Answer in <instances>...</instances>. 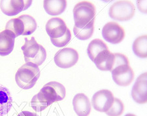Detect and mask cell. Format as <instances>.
I'll return each mask as SVG.
<instances>
[{"label":"cell","mask_w":147,"mask_h":116,"mask_svg":"<svg viewBox=\"0 0 147 116\" xmlns=\"http://www.w3.org/2000/svg\"><path fill=\"white\" fill-rule=\"evenodd\" d=\"M115 62L111 70L115 84L120 86H128L134 78V72L129 66L128 59L124 54H115Z\"/></svg>","instance_id":"1"},{"label":"cell","mask_w":147,"mask_h":116,"mask_svg":"<svg viewBox=\"0 0 147 116\" xmlns=\"http://www.w3.org/2000/svg\"><path fill=\"white\" fill-rule=\"evenodd\" d=\"M40 74L41 72L37 65L32 63H26L16 73V84L22 89H30L36 84Z\"/></svg>","instance_id":"2"},{"label":"cell","mask_w":147,"mask_h":116,"mask_svg":"<svg viewBox=\"0 0 147 116\" xmlns=\"http://www.w3.org/2000/svg\"><path fill=\"white\" fill-rule=\"evenodd\" d=\"M21 48L26 63H34L39 67L46 60V50L42 45L37 43L34 37H32L30 40L25 38V43Z\"/></svg>","instance_id":"3"},{"label":"cell","mask_w":147,"mask_h":116,"mask_svg":"<svg viewBox=\"0 0 147 116\" xmlns=\"http://www.w3.org/2000/svg\"><path fill=\"white\" fill-rule=\"evenodd\" d=\"M73 17L76 27L86 26L92 22H95L96 7L89 1H80L74 7Z\"/></svg>","instance_id":"4"},{"label":"cell","mask_w":147,"mask_h":116,"mask_svg":"<svg viewBox=\"0 0 147 116\" xmlns=\"http://www.w3.org/2000/svg\"><path fill=\"white\" fill-rule=\"evenodd\" d=\"M135 6L130 1H118L114 3L109 9V15L113 20L127 21L131 20L135 15Z\"/></svg>","instance_id":"5"},{"label":"cell","mask_w":147,"mask_h":116,"mask_svg":"<svg viewBox=\"0 0 147 116\" xmlns=\"http://www.w3.org/2000/svg\"><path fill=\"white\" fill-rule=\"evenodd\" d=\"M40 92L51 105L55 102L62 101L65 97L66 94L65 87L57 82L47 83Z\"/></svg>","instance_id":"6"},{"label":"cell","mask_w":147,"mask_h":116,"mask_svg":"<svg viewBox=\"0 0 147 116\" xmlns=\"http://www.w3.org/2000/svg\"><path fill=\"white\" fill-rule=\"evenodd\" d=\"M54 62L61 68L72 67L79 60V54L71 48H62L57 52L54 58Z\"/></svg>","instance_id":"7"},{"label":"cell","mask_w":147,"mask_h":116,"mask_svg":"<svg viewBox=\"0 0 147 116\" xmlns=\"http://www.w3.org/2000/svg\"><path fill=\"white\" fill-rule=\"evenodd\" d=\"M114 99L113 94L109 90H99L92 97V105L96 111L106 112L112 106Z\"/></svg>","instance_id":"8"},{"label":"cell","mask_w":147,"mask_h":116,"mask_svg":"<svg viewBox=\"0 0 147 116\" xmlns=\"http://www.w3.org/2000/svg\"><path fill=\"white\" fill-rule=\"evenodd\" d=\"M102 35L106 41L111 44L120 43L125 37V31L117 22L107 23L102 30Z\"/></svg>","instance_id":"9"},{"label":"cell","mask_w":147,"mask_h":116,"mask_svg":"<svg viewBox=\"0 0 147 116\" xmlns=\"http://www.w3.org/2000/svg\"><path fill=\"white\" fill-rule=\"evenodd\" d=\"M69 31V29H68L65 22L60 18L50 19L46 24V32L51 37V41L60 39Z\"/></svg>","instance_id":"10"},{"label":"cell","mask_w":147,"mask_h":116,"mask_svg":"<svg viewBox=\"0 0 147 116\" xmlns=\"http://www.w3.org/2000/svg\"><path fill=\"white\" fill-rule=\"evenodd\" d=\"M32 1L24 0H11V1H1L0 8L4 14L9 16L18 15L23 11L26 10L32 5Z\"/></svg>","instance_id":"11"},{"label":"cell","mask_w":147,"mask_h":116,"mask_svg":"<svg viewBox=\"0 0 147 116\" xmlns=\"http://www.w3.org/2000/svg\"><path fill=\"white\" fill-rule=\"evenodd\" d=\"M132 99L138 104L147 102V73L144 72L137 78L131 90Z\"/></svg>","instance_id":"12"},{"label":"cell","mask_w":147,"mask_h":116,"mask_svg":"<svg viewBox=\"0 0 147 116\" xmlns=\"http://www.w3.org/2000/svg\"><path fill=\"white\" fill-rule=\"evenodd\" d=\"M73 109L78 116H88L91 112L89 99L84 93H78L73 100Z\"/></svg>","instance_id":"13"},{"label":"cell","mask_w":147,"mask_h":116,"mask_svg":"<svg viewBox=\"0 0 147 116\" xmlns=\"http://www.w3.org/2000/svg\"><path fill=\"white\" fill-rule=\"evenodd\" d=\"M15 35L9 30H4L0 33V56H6L13 50Z\"/></svg>","instance_id":"14"},{"label":"cell","mask_w":147,"mask_h":116,"mask_svg":"<svg viewBox=\"0 0 147 116\" xmlns=\"http://www.w3.org/2000/svg\"><path fill=\"white\" fill-rule=\"evenodd\" d=\"M115 58V54L111 52L109 49H107L97 56L94 62L98 69L103 71H111Z\"/></svg>","instance_id":"15"},{"label":"cell","mask_w":147,"mask_h":116,"mask_svg":"<svg viewBox=\"0 0 147 116\" xmlns=\"http://www.w3.org/2000/svg\"><path fill=\"white\" fill-rule=\"evenodd\" d=\"M45 11L51 16L60 15L65 11L67 7L65 0H45L43 2Z\"/></svg>","instance_id":"16"},{"label":"cell","mask_w":147,"mask_h":116,"mask_svg":"<svg viewBox=\"0 0 147 116\" xmlns=\"http://www.w3.org/2000/svg\"><path fill=\"white\" fill-rule=\"evenodd\" d=\"M13 98L9 90L0 84V116H5L10 112Z\"/></svg>","instance_id":"17"},{"label":"cell","mask_w":147,"mask_h":116,"mask_svg":"<svg viewBox=\"0 0 147 116\" xmlns=\"http://www.w3.org/2000/svg\"><path fill=\"white\" fill-rule=\"evenodd\" d=\"M107 49H108V46L105 42L101 39H96L90 42L87 48V53L90 59L94 62L97 56Z\"/></svg>","instance_id":"18"},{"label":"cell","mask_w":147,"mask_h":116,"mask_svg":"<svg viewBox=\"0 0 147 116\" xmlns=\"http://www.w3.org/2000/svg\"><path fill=\"white\" fill-rule=\"evenodd\" d=\"M133 51L140 58L147 57V35L140 36L135 40L133 44Z\"/></svg>","instance_id":"19"},{"label":"cell","mask_w":147,"mask_h":116,"mask_svg":"<svg viewBox=\"0 0 147 116\" xmlns=\"http://www.w3.org/2000/svg\"><path fill=\"white\" fill-rule=\"evenodd\" d=\"M94 31V22H92L86 26L82 27H73V33L75 36L80 40L85 41L90 38Z\"/></svg>","instance_id":"20"},{"label":"cell","mask_w":147,"mask_h":116,"mask_svg":"<svg viewBox=\"0 0 147 116\" xmlns=\"http://www.w3.org/2000/svg\"><path fill=\"white\" fill-rule=\"evenodd\" d=\"M5 30L11 31L17 37L20 35H23L24 33V25L22 20L20 18H13L7 23Z\"/></svg>","instance_id":"21"},{"label":"cell","mask_w":147,"mask_h":116,"mask_svg":"<svg viewBox=\"0 0 147 116\" xmlns=\"http://www.w3.org/2000/svg\"><path fill=\"white\" fill-rule=\"evenodd\" d=\"M31 106L37 112H42L45 110L48 106L51 105L47 102L43 96L42 95L41 92H39L37 95L34 96L31 101Z\"/></svg>","instance_id":"22"},{"label":"cell","mask_w":147,"mask_h":116,"mask_svg":"<svg viewBox=\"0 0 147 116\" xmlns=\"http://www.w3.org/2000/svg\"><path fill=\"white\" fill-rule=\"evenodd\" d=\"M19 18L22 20L24 25L25 31L23 35H30L35 32L37 25L34 17L28 15H23L19 16Z\"/></svg>","instance_id":"23"},{"label":"cell","mask_w":147,"mask_h":116,"mask_svg":"<svg viewBox=\"0 0 147 116\" xmlns=\"http://www.w3.org/2000/svg\"><path fill=\"white\" fill-rule=\"evenodd\" d=\"M124 111V106L122 101L118 98H115L112 106L105 113L109 116H120Z\"/></svg>","instance_id":"24"},{"label":"cell","mask_w":147,"mask_h":116,"mask_svg":"<svg viewBox=\"0 0 147 116\" xmlns=\"http://www.w3.org/2000/svg\"><path fill=\"white\" fill-rule=\"evenodd\" d=\"M17 116H39L37 115V113H33L31 112H28V111H23L19 113V114Z\"/></svg>","instance_id":"25"},{"label":"cell","mask_w":147,"mask_h":116,"mask_svg":"<svg viewBox=\"0 0 147 116\" xmlns=\"http://www.w3.org/2000/svg\"><path fill=\"white\" fill-rule=\"evenodd\" d=\"M125 116H136V115L135 114H133V113H127V114H126Z\"/></svg>","instance_id":"26"}]
</instances>
